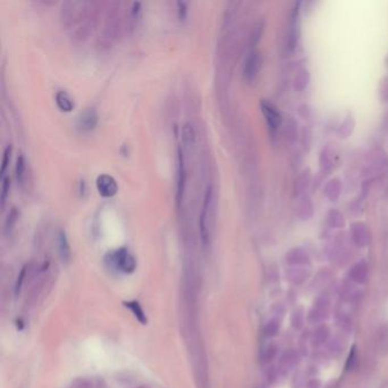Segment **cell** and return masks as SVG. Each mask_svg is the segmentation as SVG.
Segmentation results:
<instances>
[{
  "label": "cell",
  "mask_w": 388,
  "mask_h": 388,
  "mask_svg": "<svg viewBox=\"0 0 388 388\" xmlns=\"http://www.w3.org/2000/svg\"><path fill=\"white\" fill-rule=\"evenodd\" d=\"M329 328L325 324H321L317 327L312 334L311 341L314 346H320L328 340L329 338Z\"/></svg>",
  "instance_id": "cell-14"
},
{
  "label": "cell",
  "mask_w": 388,
  "mask_h": 388,
  "mask_svg": "<svg viewBox=\"0 0 388 388\" xmlns=\"http://www.w3.org/2000/svg\"><path fill=\"white\" fill-rule=\"evenodd\" d=\"M356 363H358V354H356V346L353 345L351 349L350 354L348 356V360H346L345 363V369L348 371L353 370L355 368Z\"/></svg>",
  "instance_id": "cell-20"
},
{
  "label": "cell",
  "mask_w": 388,
  "mask_h": 388,
  "mask_svg": "<svg viewBox=\"0 0 388 388\" xmlns=\"http://www.w3.org/2000/svg\"><path fill=\"white\" fill-rule=\"evenodd\" d=\"M279 328H280V325H279L278 320L272 319L266 324L264 335L267 336V337H270V338L275 337V336H277L279 333Z\"/></svg>",
  "instance_id": "cell-19"
},
{
  "label": "cell",
  "mask_w": 388,
  "mask_h": 388,
  "mask_svg": "<svg viewBox=\"0 0 388 388\" xmlns=\"http://www.w3.org/2000/svg\"><path fill=\"white\" fill-rule=\"evenodd\" d=\"M98 124V113L95 108H86L76 118V126L81 131H91Z\"/></svg>",
  "instance_id": "cell-6"
},
{
  "label": "cell",
  "mask_w": 388,
  "mask_h": 388,
  "mask_svg": "<svg viewBox=\"0 0 388 388\" xmlns=\"http://www.w3.org/2000/svg\"><path fill=\"white\" fill-rule=\"evenodd\" d=\"M377 346L382 354L388 353V325H382L377 334Z\"/></svg>",
  "instance_id": "cell-15"
},
{
  "label": "cell",
  "mask_w": 388,
  "mask_h": 388,
  "mask_svg": "<svg viewBox=\"0 0 388 388\" xmlns=\"http://www.w3.org/2000/svg\"><path fill=\"white\" fill-rule=\"evenodd\" d=\"M329 313V301L327 298H319L309 313V321L311 323H320L327 319Z\"/></svg>",
  "instance_id": "cell-7"
},
{
  "label": "cell",
  "mask_w": 388,
  "mask_h": 388,
  "mask_svg": "<svg viewBox=\"0 0 388 388\" xmlns=\"http://www.w3.org/2000/svg\"><path fill=\"white\" fill-rule=\"evenodd\" d=\"M178 6V17L180 21H185L186 17H187V13H188V8H187V3L185 2H178L177 3Z\"/></svg>",
  "instance_id": "cell-27"
},
{
  "label": "cell",
  "mask_w": 388,
  "mask_h": 388,
  "mask_svg": "<svg viewBox=\"0 0 388 388\" xmlns=\"http://www.w3.org/2000/svg\"><path fill=\"white\" fill-rule=\"evenodd\" d=\"M18 219V212H17V209L13 208L12 210H10L9 214L7 216L6 219V223H5V230L6 231H10L13 229L14 224L16 223V221Z\"/></svg>",
  "instance_id": "cell-22"
},
{
  "label": "cell",
  "mask_w": 388,
  "mask_h": 388,
  "mask_svg": "<svg viewBox=\"0 0 388 388\" xmlns=\"http://www.w3.org/2000/svg\"><path fill=\"white\" fill-rule=\"evenodd\" d=\"M55 99H56V104H57V106H58L60 111L69 113V112L73 110L74 103H73V100H72V98L70 97V95L67 94L66 91H64V90L57 91V94L55 96Z\"/></svg>",
  "instance_id": "cell-11"
},
{
  "label": "cell",
  "mask_w": 388,
  "mask_h": 388,
  "mask_svg": "<svg viewBox=\"0 0 388 388\" xmlns=\"http://www.w3.org/2000/svg\"><path fill=\"white\" fill-rule=\"evenodd\" d=\"M261 108H262L263 114H264V116H266L268 126L270 127L272 131L277 130L281 123V116L277 111V108L273 106L270 101H267V100L261 101Z\"/></svg>",
  "instance_id": "cell-8"
},
{
  "label": "cell",
  "mask_w": 388,
  "mask_h": 388,
  "mask_svg": "<svg viewBox=\"0 0 388 388\" xmlns=\"http://www.w3.org/2000/svg\"><path fill=\"white\" fill-rule=\"evenodd\" d=\"M277 353V348L275 345H269V348L266 351V360L267 361H271Z\"/></svg>",
  "instance_id": "cell-28"
},
{
  "label": "cell",
  "mask_w": 388,
  "mask_h": 388,
  "mask_svg": "<svg viewBox=\"0 0 388 388\" xmlns=\"http://www.w3.org/2000/svg\"><path fill=\"white\" fill-rule=\"evenodd\" d=\"M261 55L258 53L257 50H252L250 51V54L247 55L246 59H245V64H244V77L245 80L248 82H252L256 79V76L260 72L261 69Z\"/></svg>",
  "instance_id": "cell-3"
},
{
  "label": "cell",
  "mask_w": 388,
  "mask_h": 388,
  "mask_svg": "<svg viewBox=\"0 0 388 388\" xmlns=\"http://www.w3.org/2000/svg\"><path fill=\"white\" fill-rule=\"evenodd\" d=\"M350 279L355 283L362 284L366 281L368 278V268L364 262H359L350 270Z\"/></svg>",
  "instance_id": "cell-9"
},
{
  "label": "cell",
  "mask_w": 388,
  "mask_h": 388,
  "mask_svg": "<svg viewBox=\"0 0 388 388\" xmlns=\"http://www.w3.org/2000/svg\"><path fill=\"white\" fill-rule=\"evenodd\" d=\"M288 262L291 263V264H303V263L308 262V257L307 255H304V253L297 250L288 255Z\"/></svg>",
  "instance_id": "cell-21"
},
{
  "label": "cell",
  "mask_w": 388,
  "mask_h": 388,
  "mask_svg": "<svg viewBox=\"0 0 388 388\" xmlns=\"http://www.w3.org/2000/svg\"><path fill=\"white\" fill-rule=\"evenodd\" d=\"M212 203H213V188L209 186L206 188L203 205L199 214V235L201 244L204 247H208L211 240V212H212Z\"/></svg>",
  "instance_id": "cell-1"
},
{
  "label": "cell",
  "mask_w": 388,
  "mask_h": 388,
  "mask_svg": "<svg viewBox=\"0 0 388 388\" xmlns=\"http://www.w3.org/2000/svg\"><path fill=\"white\" fill-rule=\"evenodd\" d=\"M28 270H29V268L28 267H24L22 269V271H21V273H19L18 279H17V281H16V284H15V294H16V295L19 293L21 288H22V286H23V282L25 280V277H27Z\"/></svg>",
  "instance_id": "cell-26"
},
{
  "label": "cell",
  "mask_w": 388,
  "mask_h": 388,
  "mask_svg": "<svg viewBox=\"0 0 388 388\" xmlns=\"http://www.w3.org/2000/svg\"><path fill=\"white\" fill-rule=\"evenodd\" d=\"M181 132H182V140L185 145H193L195 142L196 133L193 126H191L189 122L183 124Z\"/></svg>",
  "instance_id": "cell-17"
},
{
  "label": "cell",
  "mask_w": 388,
  "mask_h": 388,
  "mask_svg": "<svg viewBox=\"0 0 388 388\" xmlns=\"http://www.w3.org/2000/svg\"><path fill=\"white\" fill-rule=\"evenodd\" d=\"M127 308H129L131 310V311L133 312V314L136 315V318L140 321L141 323H146L147 319H146V315H145L142 309L140 308V305H139V303L137 302H129L126 304Z\"/></svg>",
  "instance_id": "cell-18"
},
{
  "label": "cell",
  "mask_w": 388,
  "mask_h": 388,
  "mask_svg": "<svg viewBox=\"0 0 388 388\" xmlns=\"http://www.w3.org/2000/svg\"><path fill=\"white\" fill-rule=\"evenodd\" d=\"M287 280L293 284H302L308 280L310 271L304 268H293L286 273Z\"/></svg>",
  "instance_id": "cell-10"
},
{
  "label": "cell",
  "mask_w": 388,
  "mask_h": 388,
  "mask_svg": "<svg viewBox=\"0 0 388 388\" xmlns=\"http://www.w3.org/2000/svg\"><path fill=\"white\" fill-rule=\"evenodd\" d=\"M96 186H97V190L99 195H101L103 197L110 198L115 196L117 190H118V186L116 180L114 179L112 175L110 174H100L98 175V178L96 180Z\"/></svg>",
  "instance_id": "cell-4"
},
{
  "label": "cell",
  "mask_w": 388,
  "mask_h": 388,
  "mask_svg": "<svg viewBox=\"0 0 388 388\" xmlns=\"http://www.w3.org/2000/svg\"><path fill=\"white\" fill-rule=\"evenodd\" d=\"M25 158L22 154L19 155L16 159V167H15V175H16V181L19 186L24 183L25 178Z\"/></svg>",
  "instance_id": "cell-16"
},
{
  "label": "cell",
  "mask_w": 388,
  "mask_h": 388,
  "mask_svg": "<svg viewBox=\"0 0 388 388\" xmlns=\"http://www.w3.org/2000/svg\"><path fill=\"white\" fill-rule=\"evenodd\" d=\"M320 387H321V384H320V381L317 379L310 380L307 385V388H320Z\"/></svg>",
  "instance_id": "cell-29"
},
{
  "label": "cell",
  "mask_w": 388,
  "mask_h": 388,
  "mask_svg": "<svg viewBox=\"0 0 388 388\" xmlns=\"http://www.w3.org/2000/svg\"><path fill=\"white\" fill-rule=\"evenodd\" d=\"M303 323H304V313L301 309H298L296 310V311H294L292 315V324L295 329H299L303 327Z\"/></svg>",
  "instance_id": "cell-23"
},
{
  "label": "cell",
  "mask_w": 388,
  "mask_h": 388,
  "mask_svg": "<svg viewBox=\"0 0 388 388\" xmlns=\"http://www.w3.org/2000/svg\"><path fill=\"white\" fill-rule=\"evenodd\" d=\"M186 186V165H185V156L181 146L178 147V175H177V205L180 209L182 204L183 194Z\"/></svg>",
  "instance_id": "cell-5"
},
{
  "label": "cell",
  "mask_w": 388,
  "mask_h": 388,
  "mask_svg": "<svg viewBox=\"0 0 388 388\" xmlns=\"http://www.w3.org/2000/svg\"><path fill=\"white\" fill-rule=\"evenodd\" d=\"M10 188V179L8 177L3 178V186H2V206H5V201H6L7 195L9 193Z\"/></svg>",
  "instance_id": "cell-25"
},
{
  "label": "cell",
  "mask_w": 388,
  "mask_h": 388,
  "mask_svg": "<svg viewBox=\"0 0 388 388\" xmlns=\"http://www.w3.org/2000/svg\"><path fill=\"white\" fill-rule=\"evenodd\" d=\"M139 388H148L147 386H141V387H139Z\"/></svg>",
  "instance_id": "cell-30"
},
{
  "label": "cell",
  "mask_w": 388,
  "mask_h": 388,
  "mask_svg": "<svg viewBox=\"0 0 388 388\" xmlns=\"http://www.w3.org/2000/svg\"><path fill=\"white\" fill-rule=\"evenodd\" d=\"M299 362V355L297 351L288 350L284 352L280 358V366L281 369H292L295 365H297Z\"/></svg>",
  "instance_id": "cell-12"
},
{
  "label": "cell",
  "mask_w": 388,
  "mask_h": 388,
  "mask_svg": "<svg viewBox=\"0 0 388 388\" xmlns=\"http://www.w3.org/2000/svg\"><path fill=\"white\" fill-rule=\"evenodd\" d=\"M110 262L118 270L126 273L133 272L137 267L136 260L127 248H120V250L112 253L110 255Z\"/></svg>",
  "instance_id": "cell-2"
},
{
  "label": "cell",
  "mask_w": 388,
  "mask_h": 388,
  "mask_svg": "<svg viewBox=\"0 0 388 388\" xmlns=\"http://www.w3.org/2000/svg\"><path fill=\"white\" fill-rule=\"evenodd\" d=\"M12 151H13L12 145H8V146L6 148H5L4 156H3V163H2V169H0V174H2V175L5 174V171H6V169L8 167L9 161H10V155H12Z\"/></svg>",
  "instance_id": "cell-24"
},
{
  "label": "cell",
  "mask_w": 388,
  "mask_h": 388,
  "mask_svg": "<svg viewBox=\"0 0 388 388\" xmlns=\"http://www.w3.org/2000/svg\"><path fill=\"white\" fill-rule=\"evenodd\" d=\"M58 250L62 261L64 263L69 262L71 258V247L69 244V240H67L65 231L63 230H59L58 232Z\"/></svg>",
  "instance_id": "cell-13"
}]
</instances>
